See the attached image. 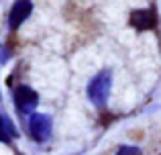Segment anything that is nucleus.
<instances>
[{
    "label": "nucleus",
    "mask_w": 161,
    "mask_h": 155,
    "mask_svg": "<svg viewBox=\"0 0 161 155\" xmlns=\"http://www.w3.org/2000/svg\"><path fill=\"white\" fill-rule=\"evenodd\" d=\"M31 10H33L31 0H16L14 6H12V10H10V20H8V25H10L12 31H16V29L29 19Z\"/></svg>",
    "instance_id": "4"
},
{
    "label": "nucleus",
    "mask_w": 161,
    "mask_h": 155,
    "mask_svg": "<svg viewBox=\"0 0 161 155\" xmlns=\"http://www.w3.org/2000/svg\"><path fill=\"white\" fill-rule=\"evenodd\" d=\"M51 129L53 125L47 114H39V112L31 114V119H29V135L37 143H45V141L51 139Z\"/></svg>",
    "instance_id": "2"
},
{
    "label": "nucleus",
    "mask_w": 161,
    "mask_h": 155,
    "mask_svg": "<svg viewBox=\"0 0 161 155\" xmlns=\"http://www.w3.org/2000/svg\"><path fill=\"white\" fill-rule=\"evenodd\" d=\"M14 104H16V110H19L20 114H29V112H33L37 108L39 96H37V92L33 90V88L19 86L14 90Z\"/></svg>",
    "instance_id": "3"
},
{
    "label": "nucleus",
    "mask_w": 161,
    "mask_h": 155,
    "mask_svg": "<svg viewBox=\"0 0 161 155\" xmlns=\"http://www.w3.org/2000/svg\"><path fill=\"white\" fill-rule=\"evenodd\" d=\"M157 19H155L153 10H135L130 14V25H133L137 31H149L155 27Z\"/></svg>",
    "instance_id": "5"
},
{
    "label": "nucleus",
    "mask_w": 161,
    "mask_h": 155,
    "mask_svg": "<svg viewBox=\"0 0 161 155\" xmlns=\"http://www.w3.org/2000/svg\"><path fill=\"white\" fill-rule=\"evenodd\" d=\"M116 155H141L137 147H133V145H125V147H120L116 151Z\"/></svg>",
    "instance_id": "7"
},
{
    "label": "nucleus",
    "mask_w": 161,
    "mask_h": 155,
    "mask_svg": "<svg viewBox=\"0 0 161 155\" xmlns=\"http://www.w3.org/2000/svg\"><path fill=\"white\" fill-rule=\"evenodd\" d=\"M12 135L16 137V131L12 129V125L0 116V143H10Z\"/></svg>",
    "instance_id": "6"
},
{
    "label": "nucleus",
    "mask_w": 161,
    "mask_h": 155,
    "mask_svg": "<svg viewBox=\"0 0 161 155\" xmlns=\"http://www.w3.org/2000/svg\"><path fill=\"white\" fill-rule=\"evenodd\" d=\"M110 86H112V76L110 72L98 74L90 84H88V96L96 106H104L108 102V94H110Z\"/></svg>",
    "instance_id": "1"
}]
</instances>
